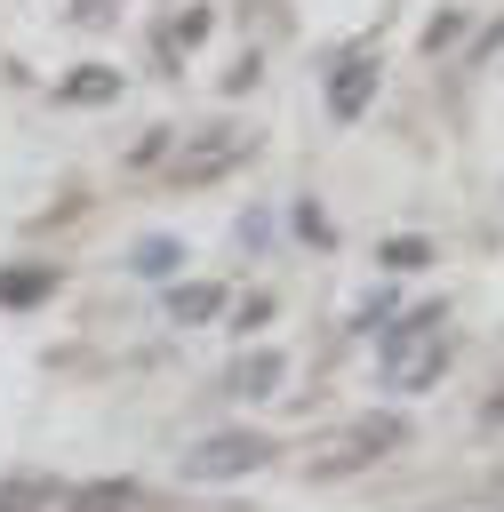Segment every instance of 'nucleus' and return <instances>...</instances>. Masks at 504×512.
<instances>
[{
	"instance_id": "1",
	"label": "nucleus",
	"mask_w": 504,
	"mask_h": 512,
	"mask_svg": "<svg viewBox=\"0 0 504 512\" xmlns=\"http://www.w3.org/2000/svg\"><path fill=\"white\" fill-rule=\"evenodd\" d=\"M376 368H384V384H392V392L432 384V376L448 368V312H440V304H424V312H408L400 328H384Z\"/></svg>"
},
{
	"instance_id": "14",
	"label": "nucleus",
	"mask_w": 504,
	"mask_h": 512,
	"mask_svg": "<svg viewBox=\"0 0 504 512\" xmlns=\"http://www.w3.org/2000/svg\"><path fill=\"white\" fill-rule=\"evenodd\" d=\"M456 32H464V16H432V24H424V48H448Z\"/></svg>"
},
{
	"instance_id": "9",
	"label": "nucleus",
	"mask_w": 504,
	"mask_h": 512,
	"mask_svg": "<svg viewBox=\"0 0 504 512\" xmlns=\"http://www.w3.org/2000/svg\"><path fill=\"white\" fill-rule=\"evenodd\" d=\"M176 264H184V248H176V240H136V272H144V280H168Z\"/></svg>"
},
{
	"instance_id": "4",
	"label": "nucleus",
	"mask_w": 504,
	"mask_h": 512,
	"mask_svg": "<svg viewBox=\"0 0 504 512\" xmlns=\"http://www.w3.org/2000/svg\"><path fill=\"white\" fill-rule=\"evenodd\" d=\"M240 152H248V136H224V144H208V152L176 160V176H184V184H208V176H224V168H232Z\"/></svg>"
},
{
	"instance_id": "13",
	"label": "nucleus",
	"mask_w": 504,
	"mask_h": 512,
	"mask_svg": "<svg viewBox=\"0 0 504 512\" xmlns=\"http://www.w3.org/2000/svg\"><path fill=\"white\" fill-rule=\"evenodd\" d=\"M384 264H392V272H416V264H432V248H424V240H392Z\"/></svg>"
},
{
	"instance_id": "2",
	"label": "nucleus",
	"mask_w": 504,
	"mask_h": 512,
	"mask_svg": "<svg viewBox=\"0 0 504 512\" xmlns=\"http://www.w3.org/2000/svg\"><path fill=\"white\" fill-rule=\"evenodd\" d=\"M256 464H264V440L256 432H208L200 448H184V480H208V488L216 480H248Z\"/></svg>"
},
{
	"instance_id": "7",
	"label": "nucleus",
	"mask_w": 504,
	"mask_h": 512,
	"mask_svg": "<svg viewBox=\"0 0 504 512\" xmlns=\"http://www.w3.org/2000/svg\"><path fill=\"white\" fill-rule=\"evenodd\" d=\"M136 504V480H96V488H80L64 512H128Z\"/></svg>"
},
{
	"instance_id": "10",
	"label": "nucleus",
	"mask_w": 504,
	"mask_h": 512,
	"mask_svg": "<svg viewBox=\"0 0 504 512\" xmlns=\"http://www.w3.org/2000/svg\"><path fill=\"white\" fill-rule=\"evenodd\" d=\"M112 88H120V72H104V64H88L80 80H64V96H72V104H96V96H112Z\"/></svg>"
},
{
	"instance_id": "8",
	"label": "nucleus",
	"mask_w": 504,
	"mask_h": 512,
	"mask_svg": "<svg viewBox=\"0 0 504 512\" xmlns=\"http://www.w3.org/2000/svg\"><path fill=\"white\" fill-rule=\"evenodd\" d=\"M176 320H216L224 312V288H208V280H192V288H176V304H168Z\"/></svg>"
},
{
	"instance_id": "5",
	"label": "nucleus",
	"mask_w": 504,
	"mask_h": 512,
	"mask_svg": "<svg viewBox=\"0 0 504 512\" xmlns=\"http://www.w3.org/2000/svg\"><path fill=\"white\" fill-rule=\"evenodd\" d=\"M272 384H280V352H248V360L232 368V392H240V400H264Z\"/></svg>"
},
{
	"instance_id": "11",
	"label": "nucleus",
	"mask_w": 504,
	"mask_h": 512,
	"mask_svg": "<svg viewBox=\"0 0 504 512\" xmlns=\"http://www.w3.org/2000/svg\"><path fill=\"white\" fill-rule=\"evenodd\" d=\"M48 280H56V272H8V280H0V304H32Z\"/></svg>"
},
{
	"instance_id": "12",
	"label": "nucleus",
	"mask_w": 504,
	"mask_h": 512,
	"mask_svg": "<svg viewBox=\"0 0 504 512\" xmlns=\"http://www.w3.org/2000/svg\"><path fill=\"white\" fill-rule=\"evenodd\" d=\"M32 504H48V480H8L0 488V512H32Z\"/></svg>"
},
{
	"instance_id": "3",
	"label": "nucleus",
	"mask_w": 504,
	"mask_h": 512,
	"mask_svg": "<svg viewBox=\"0 0 504 512\" xmlns=\"http://www.w3.org/2000/svg\"><path fill=\"white\" fill-rule=\"evenodd\" d=\"M368 96H376V56H368V48H352V56L336 64V80H328V112H336V120H360V112H368Z\"/></svg>"
},
{
	"instance_id": "6",
	"label": "nucleus",
	"mask_w": 504,
	"mask_h": 512,
	"mask_svg": "<svg viewBox=\"0 0 504 512\" xmlns=\"http://www.w3.org/2000/svg\"><path fill=\"white\" fill-rule=\"evenodd\" d=\"M200 40H208V8H184V16L160 24V56H184V48H200Z\"/></svg>"
}]
</instances>
